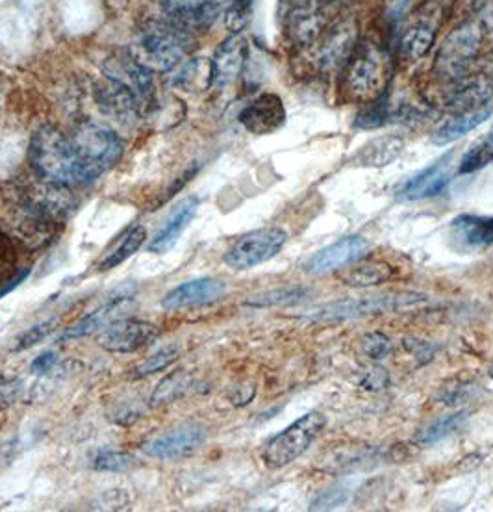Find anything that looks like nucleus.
Returning a JSON list of instances; mask_svg holds the SVG:
<instances>
[{"mask_svg": "<svg viewBox=\"0 0 493 512\" xmlns=\"http://www.w3.org/2000/svg\"><path fill=\"white\" fill-rule=\"evenodd\" d=\"M30 164L45 182L73 188L91 182L76 156L73 143L62 130L51 125L38 128L30 141Z\"/></svg>", "mask_w": 493, "mask_h": 512, "instance_id": "f257e3e1", "label": "nucleus"}, {"mask_svg": "<svg viewBox=\"0 0 493 512\" xmlns=\"http://www.w3.org/2000/svg\"><path fill=\"white\" fill-rule=\"evenodd\" d=\"M392 78V58L377 43L356 45L345 64L343 90L349 99L373 103L386 95Z\"/></svg>", "mask_w": 493, "mask_h": 512, "instance_id": "f03ea898", "label": "nucleus"}, {"mask_svg": "<svg viewBox=\"0 0 493 512\" xmlns=\"http://www.w3.org/2000/svg\"><path fill=\"white\" fill-rule=\"evenodd\" d=\"M138 54H134L141 64L151 71H171L175 69L188 52V38L184 28L171 21H149L141 26L136 39Z\"/></svg>", "mask_w": 493, "mask_h": 512, "instance_id": "7ed1b4c3", "label": "nucleus"}, {"mask_svg": "<svg viewBox=\"0 0 493 512\" xmlns=\"http://www.w3.org/2000/svg\"><path fill=\"white\" fill-rule=\"evenodd\" d=\"M69 140L73 143L76 156L89 180L101 177L102 173L112 169L123 156L121 138L115 134L114 130L99 125L95 121L78 123L71 130Z\"/></svg>", "mask_w": 493, "mask_h": 512, "instance_id": "20e7f679", "label": "nucleus"}, {"mask_svg": "<svg viewBox=\"0 0 493 512\" xmlns=\"http://www.w3.org/2000/svg\"><path fill=\"white\" fill-rule=\"evenodd\" d=\"M325 425H327V418L317 410L308 412L297 422L291 423L290 427H286L282 433L273 436L267 442L262 455L266 466L279 470L297 461L312 446V442L325 429Z\"/></svg>", "mask_w": 493, "mask_h": 512, "instance_id": "39448f33", "label": "nucleus"}, {"mask_svg": "<svg viewBox=\"0 0 493 512\" xmlns=\"http://www.w3.org/2000/svg\"><path fill=\"white\" fill-rule=\"evenodd\" d=\"M482 43V28L475 21H468L455 28L438 52L434 71L445 80H460L468 73L469 65L473 64L479 54Z\"/></svg>", "mask_w": 493, "mask_h": 512, "instance_id": "423d86ee", "label": "nucleus"}, {"mask_svg": "<svg viewBox=\"0 0 493 512\" xmlns=\"http://www.w3.org/2000/svg\"><path fill=\"white\" fill-rule=\"evenodd\" d=\"M288 242V234L277 227L258 229V231L243 234L225 253V262L232 269H251L258 264H264Z\"/></svg>", "mask_w": 493, "mask_h": 512, "instance_id": "0eeeda50", "label": "nucleus"}, {"mask_svg": "<svg viewBox=\"0 0 493 512\" xmlns=\"http://www.w3.org/2000/svg\"><path fill=\"white\" fill-rule=\"evenodd\" d=\"M102 73L108 82L132 93L140 101L141 106L152 103V71L141 64L134 54L121 51L108 56L102 64Z\"/></svg>", "mask_w": 493, "mask_h": 512, "instance_id": "6e6552de", "label": "nucleus"}, {"mask_svg": "<svg viewBox=\"0 0 493 512\" xmlns=\"http://www.w3.org/2000/svg\"><path fill=\"white\" fill-rule=\"evenodd\" d=\"M160 336V329L141 320H117L102 329L99 346L110 353H136L143 347L151 346Z\"/></svg>", "mask_w": 493, "mask_h": 512, "instance_id": "1a4fd4ad", "label": "nucleus"}, {"mask_svg": "<svg viewBox=\"0 0 493 512\" xmlns=\"http://www.w3.org/2000/svg\"><path fill=\"white\" fill-rule=\"evenodd\" d=\"M423 301V295L419 294H401V295H377V297H366V299H356V301H340L332 303L327 307L321 308L316 314L317 320H349V318H358V316H369V314H379L386 310H397V308L416 305Z\"/></svg>", "mask_w": 493, "mask_h": 512, "instance_id": "9d476101", "label": "nucleus"}, {"mask_svg": "<svg viewBox=\"0 0 493 512\" xmlns=\"http://www.w3.org/2000/svg\"><path fill=\"white\" fill-rule=\"evenodd\" d=\"M451 162L453 153L445 154L440 160L432 162L429 167L419 171L418 175L403 182L395 192V199L401 203H410L440 195L451 182Z\"/></svg>", "mask_w": 493, "mask_h": 512, "instance_id": "9b49d317", "label": "nucleus"}, {"mask_svg": "<svg viewBox=\"0 0 493 512\" xmlns=\"http://www.w3.org/2000/svg\"><path fill=\"white\" fill-rule=\"evenodd\" d=\"M358 45V26L354 19H347L332 26L325 38L319 41L316 64L323 71H334L347 64Z\"/></svg>", "mask_w": 493, "mask_h": 512, "instance_id": "f8f14e48", "label": "nucleus"}, {"mask_svg": "<svg viewBox=\"0 0 493 512\" xmlns=\"http://www.w3.org/2000/svg\"><path fill=\"white\" fill-rule=\"evenodd\" d=\"M288 112L277 93H262L247 104L240 114V123L254 136L273 134L286 125Z\"/></svg>", "mask_w": 493, "mask_h": 512, "instance_id": "ddd939ff", "label": "nucleus"}, {"mask_svg": "<svg viewBox=\"0 0 493 512\" xmlns=\"http://www.w3.org/2000/svg\"><path fill=\"white\" fill-rule=\"evenodd\" d=\"M369 251V242L362 236H347L336 244L321 249L319 253L310 256L304 264V271L310 275H323L329 271L347 268L360 260Z\"/></svg>", "mask_w": 493, "mask_h": 512, "instance_id": "4468645a", "label": "nucleus"}, {"mask_svg": "<svg viewBox=\"0 0 493 512\" xmlns=\"http://www.w3.org/2000/svg\"><path fill=\"white\" fill-rule=\"evenodd\" d=\"M167 21L184 30L208 26L221 12L223 0H160Z\"/></svg>", "mask_w": 493, "mask_h": 512, "instance_id": "2eb2a0df", "label": "nucleus"}, {"mask_svg": "<svg viewBox=\"0 0 493 512\" xmlns=\"http://www.w3.org/2000/svg\"><path fill=\"white\" fill-rule=\"evenodd\" d=\"M227 292L225 284L217 279H195L184 282L162 299L165 310H182V308L201 307L219 301Z\"/></svg>", "mask_w": 493, "mask_h": 512, "instance_id": "dca6fc26", "label": "nucleus"}, {"mask_svg": "<svg viewBox=\"0 0 493 512\" xmlns=\"http://www.w3.org/2000/svg\"><path fill=\"white\" fill-rule=\"evenodd\" d=\"M204 436L206 433L201 427L186 425V427L175 429L167 435L154 438L152 442L145 444L143 449L152 459L171 461V459H180V457L190 455L191 451H195L203 444Z\"/></svg>", "mask_w": 493, "mask_h": 512, "instance_id": "f3484780", "label": "nucleus"}, {"mask_svg": "<svg viewBox=\"0 0 493 512\" xmlns=\"http://www.w3.org/2000/svg\"><path fill=\"white\" fill-rule=\"evenodd\" d=\"M453 244L462 251H481L493 244V218L462 214L451 223Z\"/></svg>", "mask_w": 493, "mask_h": 512, "instance_id": "a211bd4d", "label": "nucleus"}, {"mask_svg": "<svg viewBox=\"0 0 493 512\" xmlns=\"http://www.w3.org/2000/svg\"><path fill=\"white\" fill-rule=\"evenodd\" d=\"M247 41L241 34H232L225 39L219 49L215 51L212 62V73H214V84L227 86L232 80L240 77L241 69L247 60Z\"/></svg>", "mask_w": 493, "mask_h": 512, "instance_id": "6ab92c4d", "label": "nucleus"}, {"mask_svg": "<svg viewBox=\"0 0 493 512\" xmlns=\"http://www.w3.org/2000/svg\"><path fill=\"white\" fill-rule=\"evenodd\" d=\"M197 208H199V199L197 197L184 199L171 212V216L165 221L164 227L156 232V236L152 238V242L149 244V253L162 255V253L169 251L173 245L177 244L180 234L186 231V227L190 225L191 219L195 218Z\"/></svg>", "mask_w": 493, "mask_h": 512, "instance_id": "aec40b11", "label": "nucleus"}, {"mask_svg": "<svg viewBox=\"0 0 493 512\" xmlns=\"http://www.w3.org/2000/svg\"><path fill=\"white\" fill-rule=\"evenodd\" d=\"M327 25L323 8L314 4H299L288 15V36L295 45H312Z\"/></svg>", "mask_w": 493, "mask_h": 512, "instance_id": "412c9836", "label": "nucleus"}, {"mask_svg": "<svg viewBox=\"0 0 493 512\" xmlns=\"http://www.w3.org/2000/svg\"><path fill=\"white\" fill-rule=\"evenodd\" d=\"M130 295H119L112 301L104 303L102 307L89 312L88 316H84L82 320L73 325L67 333L64 334V340H76V338H84L89 334L97 333L101 329H106L108 325H112L114 321L119 320L123 308L127 305Z\"/></svg>", "mask_w": 493, "mask_h": 512, "instance_id": "4be33fe9", "label": "nucleus"}, {"mask_svg": "<svg viewBox=\"0 0 493 512\" xmlns=\"http://www.w3.org/2000/svg\"><path fill=\"white\" fill-rule=\"evenodd\" d=\"M405 149V141L399 136H379L367 141L353 158L354 164L360 167H384L397 160Z\"/></svg>", "mask_w": 493, "mask_h": 512, "instance_id": "5701e85b", "label": "nucleus"}, {"mask_svg": "<svg viewBox=\"0 0 493 512\" xmlns=\"http://www.w3.org/2000/svg\"><path fill=\"white\" fill-rule=\"evenodd\" d=\"M436 39V25L432 19L421 17L406 28L401 38V54L408 60H421L429 54Z\"/></svg>", "mask_w": 493, "mask_h": 512, "instance_id": "b1692460", "label": "nucleus"}, {"mask_svg": "<svg viewBox=\"0 0 493 512\" xmlns=\"http://www.w3.org/2000/svg\"><path fill=\"white\" fill-rule=\"evenodd\" d=\"M490 116H492L490 106H482V108L469 110V112H460L458 116L453 117L451 121H447L445 125L434 132L432 141L436 145H449L453 141L460 140L464 134H468L473 128L482 125Z\"/></svg>", "mask_w": 493, "mask_h": 512, "instance_id": "393cba45", "label": "nucleus"}, {"mask_svg": "<svg viewBox=\"0 0 493 512\" xmlns=\"http://www.w3.org/2000/svg\"><path fill=\"white\" fill-rule=\"evenodd\" d=\"M492 84L486 82L484 78H477V80H468L460 86H456L455 90L451 91L447 104L453 106L460 112H469V110H477L482 108V103H486L492 95Z\"/></svg>", "mask_w": 493, "mask_h": 512, "instance_id": "a878e982", "label": "nucleus"}, {"mask_svg": "<svg viewBox=\"0 0 493 512\" xmlns=\"http://www.w3.org/2000/svg\"><path fill=\"white\" fill-rule=\"evenodd\" d=\"M393 268L386 262H362L360 266L347 268L340 275V281L351 288H366L390 281Z\"/></svg>", "mask_w": 493, "mask_h": 512, "instance_id": "bb28decb", "label": "nucleus"}, {"mask_svg": "<svg viewBox=\"0 0 493 512\" xmlns=\"http://www.w3.org/2000/svg\"><path fill=\"white\" fill-rule=\"evenodd\" d=\"M145 240H147L145 227L136 225V227L128 229V231L121 236L119 244L115 245L114 249L102 258L99 269H101V271H108V269L117 268L119 264H123L130 256L136 255L141 245L145 244Z\"/></svg>", "mask_w": 493, "mask_h": 512, "instance_id": "cd10ccee", "label": "nucleus"}, {"mask_svg": "<svg viewBox=\"0 0 493 512\" xmlns=\"http://www.w3.org/2000/svg\"><path fill=\"white\" fill-rule=\"evenodd\" d=\"M493 164V132L481 136L460 160L458 175H471Z\"/></svg>", "mask_w": 493, "mask_h": 512, "instance_id": "c85d7f7f", "label": "nucleus"}, {"mask_svg": "<svg viewBox=\"0 0 493 512\" xmlns=\"http://www.w3.org/2000/svg\"><path fill=\"white\" fill-rule=\"evenodd\" d=\"M468 420V412H456V414H449V416H443L438 418L434 422L429 423L427 427H423L416 435V444L419 446H430V444H436L443 440L445 436L453 435L456 429L462 425V423Z\"/></svg>", "mask_w": 493, "mask_h": 512, "instance_id": "c756f323", "label": "nucleus"}, {"mask_svg": "<svg viewBox=\"0 0 493 512\" xmlns=\"http://www.w3.org/2000/svg\"><path fill=\"white\" fill-rule=\"evenodd\" d=\"M191 386V377L188 373L173 372L167 375L162 383L156 386L154 394L151 397L152 407H160V405H167L173 403L180 397L184 396Z\"/></svg>", "mask_w": 493, "mask_h": 512, "instance_id": "7c9ffc66", "label": "nucleus"}, {"mask_svg": "<svg viewBox=\"0 0 493 512\" xmlns=\"http://www.w3.org/2000/svg\"><path fill=\"white\" fill-rule=\"evenodd\" d=\"M180 349L177 346H165L151 355L149 359L140 362L134 370H132V379H143L154 373L164 372L175 360L178 359Z\"/></svg>", "mask_w": 493, "mask_h": 512, "instance_id": "2f4dec72", "label": "nucleus"}, {"mask_svg": "<svg viewBox=\"0 0 493 512\" xmlns=\"http://www.w3.org/2000/svg\"><path fill=\"white\" fill-rule=\"evenodd\" d=\"M390 119V104L388 97L382 95L377 101L367 103L362 114H358L356 125L360 128H379L386 125Z\"/></svg>", "mask_w": 493, "mask_h": 512, "instance_id": "473e14b6", "label": "nucleus"}, {"mask_svg": "<svg viewBox=\"0 0 493 512\" xmlns=\"http://www.w3.org/2000/svg\"><path fill=\"white\" fill-rule=\"evenodd\" d=\"M253 10L254 0H232L225 15L228 30L232 34H240L241 30L249 25Z\"/></svg>", "mask_w": 493, "mask_h": 512, "instance_id": "72a5a7b5", "label": "nucleus"}, {"mask_svg": "<svg viewBox=\"0 0 493 512\" xmlns=\"http://www.w3.org/2000/svg\"><path fill=\"white\" fill-rule=\"evenodd\" d=\"M93 466L101 472H127L136 466V459L123 451H102L93 461Z\"/></svg>", "mask_w": 493, "mask_h": 512, "instance_id": "f704fd0d", "label": "nucleus"}, {"mask_svg": "<svg viewBox=\"0 0 493 512\" xmlns=\"http://www.w3.org/2000/svg\"><path fill=\"white\" fill-rule=\"evenodd\" d=\"M56 323L58 321L49 320L30 327L26 333L21 334L17 338V344L13 347V351H25V349H30V347L38 346L39 342H43L56 329Z\"/></svg>", "mask_w": 493, "mask_h": 512, "instance_id": "c9c22d12", "label": "nucleus"}, {"mask_svg": "<svg viewBox=\"0 0 493 512\" xmlns=\"http://www.w3.org/2000/svg\"><path fill=\"white\" fill-rule=\"evenodd\" d=\"M360 349L369 359L382 360L390 355L392 342L388 336H384L382 333L366 334L360 342Z\"/></svg>", "mask_w": 493, "mask_h": 512, "instance_id": "e433bc0d", "label": "nucleus"}, {"mask_svg": "<svg viewBox=\"0 0 493 512\" xmlns=\"http://www.w3.org/2000/svg\"><path fill=\"white\" fill-rule=\"evenodd\" d=\"M299 297V290H282L273 294L258 295V299L249 301V305H271V303H288Z\"/></svg>", "mask_w": 493, "mask_h": 512, "instance_id": "4c0bfd02", "label": "nucleus"}, {"mask_svg": "<svg viewBox=\"0 0 493 512\" xmlns=\"http://www.w3.org/2000/svg\"><path fill=\"white\" fill-rule=\"evenodd\" d=\"M54 364H56V355L52 351H47L32 362V373H38L39 375V373L51 372Z\"/></svg>", "mask_w": 493, "mask_h": 512, "instance_id": "58836bf2", "label": "nucleus"}, {"mask_svg": "<svg viewBox=\"0 0 493 512\" xmlns=\"http://www.w3.org/2000/svg\"><path fill=\"white\" fill-rule=\"evenodd\" d=\"M490 375H492V377H493V364H492V368H490Z\"/></svg>", "mask_w": 493, "mask_h": 512, "instance_id": "ea45409f", "label": "nucleus"}]
</instances>
